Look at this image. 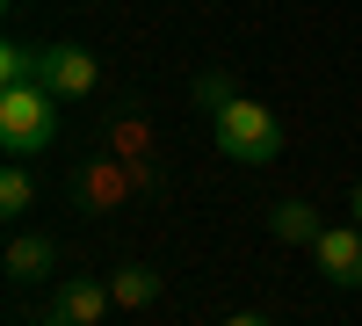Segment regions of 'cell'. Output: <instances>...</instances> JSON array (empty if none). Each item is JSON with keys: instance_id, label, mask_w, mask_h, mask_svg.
Wrapping results in <instances>:
<instances>
[{"instance_id": "cell-11", "label": "cell", "mask_w": 362, "mask_h": 326, "mask_svg": "<svg viewBox=\"0 0 362 326\" xmlns=\"http://www.w3.org/2000/svg\"><path fill=\"white\" fill-rule=\"evenodd\" d=\"M196 102L218 116V109H225V102H239V95H232V80H225V73H203V80H196Z\"/></svg>"}, {"instance_id": "cell-6", "label": "cell", "mask_w": 362, "mask_h": 326, "mask_svg": "<svg viewBox=\"0 0 362 326\" xmlns=\"http://www.w3.org/2000/svg\"><path fill=\"white\" fill-rule=\"evenodd\" d=\"M51 269H58V247L51 240H37V232H15V240H8V276L15 283H37Z\"/></svg>"}, {"instance_id": "cell-1", "label": "cell", "mask_w": 362, "mask_h": 326, "mask_svg": "<svg viewBox=\"0 0 362 326\" xmlns=\"http://www.w3.org/2000/svg\"><path fill=\"white\" fill-rule=\"evenodd\" d=\"M58 138V95L51 87H0V145L15 160H37Z\"/></svg>"}, {"instance_id": "cell-7", "label": "cell", "mask_w": 362, "mask_h": 326, "mask_svg": "<svg viewBox=\"0 0 362 326\" xmlns=\"http://www.w3.org/2000/svg\"><path fill=\"white\" fill-rule=\"evenodd\" d=\"M0 87H44V44H0Z\"/></svg>"}, {"instance_id": "cell-8", "label": "cell", "mask_w": 362, "mask_h": 326, "mask_svg": "<svg viewBox=\"0 0 362 326\" xmlns=\"http://www.w3.org/2000/svg\"><path fill=\"white\" fill-rule=\"evenodd\" d=\"M319 211L312 203H276V240H290V247H319Z\"/></svg>"}, {"instance_id": "cell-13", "label": "cell", "mask_w": 362, "mask_h": 326, "mask_svg": "<svg viewBox=\"0 0 362 326\" xmlns=\"http://www.w3.org/2000/svg\"><path fill=\"white\" fill-rule=\"evenodd\" d=\"M355 225H362V182H355Z\"/></svg>"}, {"instance_id": "cell-5", "label": "cell", "mask_w": 362, "mask_h": 326, "mask_svg": "<svg viewBox=\"0 0 362 326\" xmlns=\"http://www.w3.org/2000/svg\"><path fill=\"white\" fill-rule=\"evenodd\" d=\"M116 305V290L102 276H80V283H58L51 290V312L66 319V326H102V312Z\"/></svg>"}, {"instance_id": "cell-10", "label": "cell", "mask_w": 362, "mask_h": 326, "mask_svg": "<svg viewBox=\"0 0 362 326\" xmlns=\"http://www.w3.org/2000/svg\"><path fill=\"white\" fill-rule=\"evenodd\" d=\"M29 203H37V182L22 167H8L0 174V218H29Z\"/></svg>"}, {"instance_id": "cell-12", "label": "cell", "mask_w": 362, "mask_h": 326, "mask_svg": "<svg viewBox=\"0 0 362 326\" xmlns=\"http://www.w3.org/2000/svg\"><path fill=\"white\" fill-rule=\"evenodd\" d=\"M225 326H268V319H261V312H232Z\"/></svg>"}, {"instance_id": "cell-3", "label": "cell", "mask_w": 362, "mask_h": 326, "mask_svg": "<svg viewBox=\"0 0 362 326\" xmlns=\"http://www.w3.org/2000/svg\"><path fill=\"white\" fill-rule=\"evenodd\" d=\"M95 51L87 44H44V87L58 102H80V95H95Z\"/></svg>"}, {"instance_id": "cell-4", "label": "cell", "mask_w": 362, "mask_h": 326, "mask_svg": "<svg viewBox=\"0 0 362 326\" xmlns=\"http://www.w3.org/2000/svg\"><path fill=\"white\" fill-rule=\"evenodd\" d=\"M312 254H319V269L341 290H362V225H326Z\"/></svg>"}, {"instance_id": "cell-9", "label": "cell", "mask_w": 362, "mask_h": 326, "mask_svg": "<svg viewBox=\"0 0 362 326\" xmlns=\"http://www.w3.org/2000/svg\"><path fill=\"white\" fill-rule=\"evenodd\" d=\"M109 290H116V305H153V298H160V276H153V269H116Z\"/></svg>"}, {"instance_id": "cell-2", "label": "cell", "mask_w": 362, "mask_h": 326, "mask_svg": "<svg viewBox=\"0 0 362 326\" xmlns=\"http://www.w3.org/2000/svg\"><path fill=\"white\" fill-rule=\"evenodd\" d=\"M218 153H232L239 167H276V153H283V124H276V109H261V102H225L218 116Z\"/></svg>"}]
</instances>
